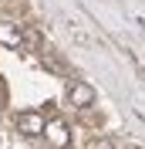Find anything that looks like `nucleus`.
Segmentation results:
<instances>
[{
	"label": "nucleus",
	"instance_id": "4",
	"mask_svg": "<svg viewBox=\"0 0 145 149\" xmlns=\"http://www.w3.org/2000/svg\"><path fill=\"white\" fill-rule=\"evenodd\" d=\"M0 44L10 47V51L24 47V34H20V27L14 24V20H0Z\"/></svg>",
	"mask_w": 145,
	"mask_h": 149
},
{
	"label": "nucleus",
	"instance_id": "1",
	"mask_svg": "<svg viewBox=\"0 0 145 149\" xmlns=\"http://www.w3.org/2000/svg\"><path fill=\"white\" fill-rule=\"evenodd\" d=\"M44 115L41 112H20L17 119H14V125H17L20 136H27V139H34V136H44Z\"/></svg>",
	"mask_w": 145,
	"mask_h": 149
},
{
	"label": "nucleus",
	"instance_id": "2",
	"mask_svg": "<svg viewBox=\"0 0 145 149\" xmlns=\"http://www.w3.org/2000/svg\"><path fill=\"white\" fill-rule=\"evenodd\" d=\"M68 102L74 109H88V105H95V88L81 78H74V81H68Z\"/></svg>",
	"mask_w": 145,
	"mask_h": 149
},
{
	"label": "nucleus",
	"instance_id": "5",
	"mask_svg": "<svg viewBox=\"0 0 145 149\" xmlns=\"http://www.w3.org/2000/svg\"><path fill=\"white\" fill-rule=\"evenodd\" d=\"M88 149H115V142H111V139H91Z\"/></svg>",
	"mask_w": 145,
	"mask_h": 149
},
{
	"label": "nucleus",
	"instance_id": "6",
	"mask_svg": "<svg viewBox=\"0 0 145 149\" xmlns=\"http://www.w3.org/2000/svg\"><path fill=\"white\" fill-rule=\"evenodd\" d=\"M3 95H7V85H3V78H0V98H3Z\"/></svg>",
	"mask_w": 145,
	"mask_h": 149
},
{
	"label": "nucleus",
	"instance_id": "3",
	"mask_svg": "<svg viewBox=\"0 0 145 149\" xmlns=\"http://www.w3.org/2000/svg\"><path fill=\"white\" fill-rule=\"evenodd\" d=\"M44 136H47V142L54 149H68V142H71V132H68V125H64L61 119L44 122Z\"/></svg>",
	"mask_w": 145,
	"mask_h": 149
}]
</instances>
